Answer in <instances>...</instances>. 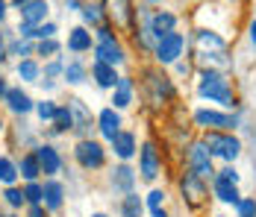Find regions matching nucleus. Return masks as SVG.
Here are the masks:
<instances>
[{
    "label": "nucleus",
    "instance_id": "19",
    "mask_svg": "<svg viewBox=\"0 0 256 217\" xmlns=\"http://www.w3.org/2000/svg\"><path fill=\"white\" fill-rule=\"evenodd\" d=\"M112 150H115L118 159H130V156L136 153V138H132V132H118V135L112 138Z\"/></svg>",
    "mask_w": 256,
    "mask_h": 217
},
{
    "label": "nucleus",
    "instance_id": "30",
    "mask_svg": "<svg viewBox=\"0 0 256 217\" xmlns=\"http://www.w3.org/2000/svg\"><path fill=\"white\" fill-rule=\"evenodd\" d=\"M65 79H68V82H74V85H77V82H82V76H86V68H82V65H80V62H71V65H65Z\"/></svg>",
    "mask_w": 256,
    "mask_h": 217
},
{
    "label": "nucleus",
    "instance_id": "3",
    "mask_svg": "<svg viewBox=\"0 0 256 217\" xmlns=\"http://www.w3.org/2000/svg\"><path fill=\"white\" fill-rule=\"evenodd\" d=\"M200 94L209 97V100H218V103H224V106H230V100H232L227 79L215 71H206L204 76H200Z\"/></svg>",
    "mask_w": 256,
    "mask_h": 217
},
{
    "label": "nucleus",
    "instance_id": "16",
    "mask_svg": "<svg viewBox=\"0 0 256 217\" xmlns=\"http://www.w3.org/2000/svg\"><path fill=\"white\" fill-rule=\"evenodd\" d=\"M194 121L200 123V126H221V129H227V126H236L230 115H221V112H209V109H200L198 115H194Z\"/></svg>",
    "mask_w": 256,
    "mask_h": 217
},
{
    "label": "nucleus",
    "instance_id": "38",
    "mask_svg": "<svg viewBox=\"0 0 256 217\" xmlns=\"http://www.w3.org/2000/svg\"><path fill=\"white\" fill-rule=\"evenodd\" d=\"M59 71H65V68H62L59 62H50V65L44 68V73H48V76H53V73H59Z\"/></svg>",
    "mask_w": 256,
    "mask_h": 217
},
{
    "label": "nucleus",
    "instance_id": "45",
    "mask_svg": "<svg viewBox=\"0 0 256 217\" xmlns=\"http://www.w3.org/2000/svg\"><path fill=\"white\" fill-rule=\"evenodd\" d=\"M250 38H254V44H256V21L250 24Z\"/></svg>",
    "mask_w": 256,
    "mask_h": 217
},
{
    "label": "nucleus",
    "instance_id": "47",
    "mask_svg": "<svg viewBox=\"0 0 256 217\" xmlns=\"http://www.w3.org/2000/svg\"><path fill=\"white\" fill-rule=\"evenodd\" d=\"M92 217H106V215H92Z\"/></svg>",
    "mask_w": 256,
    "mask_h": 217
},
{
    "label": "nucleus",
    "instance_id": "46",
    "mask_svg": "<svg viewBox=\"0 0 256 217\" xmlns=\"http://www.w3.org/2000/svg\"><path fill=\"white\" fill-rule=\"evenodd\" d=\"M154 217H168V215H165V209H162V212H156V215Z\"/></svg>",
    "mask_w": 256,
    "mask_h": 217
},
{
    "label": "nucleus",
    "instance_id": "13",
    "mask_svg": "<svg viewBox=\"0 0 256 217\" xmlns=\"http://www.w3.org/2000/svg\"><path fill=\"white\" fill-rule=\"evenodd\" d=\"M68 50H71V53H86V50H92V32H88L86 26H74V29L68 32Z\"/></svg>",
    "mask_w": 256,
    "mask_h": 217
},
{
    "label": "nucleus",
    "instance_id": "41",
    "mask_svg": "<svg viewBox=\"0 0 256 217\" xmlns=\"http://www.w3.org/2000/svg\"><path fill=\"white\" fill-rule=\"evenodd\" d=\"M6 59V44H3V35H0V62Z\"/></svg>",
    "mask_w": 256,
    "mask_h": 217
},
{
    "label": "nucleus",
    "instance_id": "26",
    "mask_svg": "<svg viewBox=\"0 0 256 217\" xmlns=\"http://www.w3.org/2000/svg\"><path fill=\"white\" fill-rule=\"evenodd\" d=\"M24 197H26L30 206H42V203H44V185H38V182H26Z\"/></svg>",
    "mask_w": 256,
    "mask_h": 217
},
{
    "label": "nucleus",
    "instance_id": "20",
    "mask_svg": "<svg viewBox=\"0 0 256 217\" xmlns=\"http://www.w3.org/2000/svg\"><path fill=\"white\" fill-rule=\"evenodd\" d=\"M182 194H188L192 206L200 203V197H204V185H200V179H198L194 173H186V176H182Z\"/></svg>",
    "mask_w": 256,
    "mask_h": 217
},
{
    "label": "nucleus",
    "instance_id": "32",
    "mask_svg": "<svg viewBox=\"0 0 256 217\" xmlns=\"http://www.w3.org/2000/svg\"><path fill=\"white\" fill-rule=\"evenodd\" d=\"M3 197H6V203H9L12 209H21V206L26 203L24 191H18V188H6V194H3Z\"/></svg>",
    "mask_w": 256,
    "mask_h": 217
},
{
    "label": "nucleus",
    "instance_id": "36",
    "mask_svg": "<svg viewBox=\"0 0 256 217\" xmlns=\"http://www.w3.org/2000/svg\"><path fill=\"white\" fill-rule=\"evenodd\" d=\"M9 50H12L15 56H30V53H32V47H30L26 41H15V44H12Z\"/></svg>",
    "mask_w": 256,
    "mask_h": 217
},
{
    "label": "nucleus",
    "instance_id": "15",
    "mask_svg": "<svg viewBox=\"0 0 256 217\" xmlns=\"http://www.w3.org/2000/svg\"><path fill=\"white\" fill-rule=\"evenodd\" d=\"M6 103H9V109L18 112V115H26L30 109H36V103L30 100V94H24L21 88H9V91H6Z\"/></svg>",
    "mask_w": 256,
    "mask_h": 217
},
{
    "label": "nucleus",
    "instance_id": "6",
    "mask_svg": "<svg viewBox=\"0 0 256 217\" xmlns=\"http://www.w3.org/2000/svg\"><path fill=\"white\" fill-rule=\"evenodd\" d=\"M180 53H182V35H180V32H168L165 38L156 41V59H159L162 65L177 62Z\"/></svg>",
    "mask_w": 256,
    "mask_h": 217
},
{
    "label": "nucleus",
    "instance_id": "5",
    "mask_svg": "<svg viewBox=\"0 0 256 217\" xmlns=\"http://www.w3.org/2000/svg\"><path fill=\"white\" fill-rule=\"evenodd\" d=\"M236 182H238V176H236V170L232 168L221 170V173L215 176V194H218V200L238 206L242 200H238V191H236Z\"/></svg>",
    "mask_w": 256,
    "mask_h": 217
},
{
    "label": "nucleus",
    "instance_id": "23",
    "mask_svg": "<svg viewBox=\"0 0 256 217\" xmlns=\"http://www.w3.org/2000/svg\"><path fill=\"white\" fill-rule=\"evenodd\" d=\"M15 179H18V168H15V162L6 159V156H0V182H6V185L12 188Z\"/></svg>",
    "mask_w": 256,
    "mask_h": 217
},
{
    "label": "nucleus",
    "instance_id": "29",
    "mask_svg": "<svg viewBox=\"0 0 256 217\" xmlns=\"http://www.w3.org/2000/svg\"><path fill=\"white\" fill-rule=\"evenodd\" d=\"M80 12H82L86 24H92V26H103V12H100V6H82Z\"/></svg>",
    "mask_w": 256,
    "mask_h": 217
},
{
    "label": "nucleus",
    "instance_id": "39",
    "mask_svg": "<svg viewBox=\"0 0 256 217\" xmlns=\"http://www.w3.org/2000/svg\"><path fill=\"white\" fill-rule=\"evenodd\" d=\"M30 217H44V209L42 206H30Z\"/></svg>",
    "mask_w": 256,
    "mask_h": 217
},
{
    "label": "nucleus",
    "instance_id": "50",
    "mask_svg": "<svg viewBox=\"0 0 256 217\" xmlns=\"http://www.w3.org/2000/svg\"><path fill=\"white\" fill-rule=\"evenodd\" d=\"M0 217H3V215H0Z\"/></svg>",
    "mask_w": 256,
    "mask_h": 217
},
{
    "label": "nucleus",
    "instance_id": "28",
    "mask_svg": "<svg viewBox=\"0 0 256 217\" xmlns=\"http://www.w3.org/2000/svg\"><path fill=\"white\" fill-rule=\"evenodd\" d=\"M59 53V41L56 38H44V41H38L36 44V56H44V59H50Z\"/></svg>",
    "mask_w": 256,
    "mask_h": 217
},
{
    "label": "nucleus",
    "instance_id": "42",
    "mask_svg": "<svg viewBox=\"0 0 256 217\" xmlns=\"http://www.w3.org/2000/svg\"><path fill=\"white\" fill-rule=\"evenodd\" d=\"M65 6L68 9H80V0H65Z\"/></svg>",
    "mask_w": 256,
    "mask_h": 217
},
{
    "label": "nucleus",
    "instance_id": "21",
    "mask_svg": "<svg viewBox=\"0 0 256 217\" xmlns=\"http://www.w3.org/2000/svg\"><path fill=\"white\" fill-rule=\"evenodd\" d=\"M18 173L24 176L26 182H36V179H38V173H42V165H38L36 153H26L24 159H21V168H18Z\"/></svg>",
    "mask_w": 256,
    "mask_h": 217
},
{
    "label": "nucleus",
    "instance_id": "7",
    "mask_svg": "<svg viewBox=\"0 0 256 217\" xmlns=\"http://www.w3.org/2000/svg\"><path fill=\"white\" fill-rule=\"evenodd\" d=\"M188 165H192V173H194L198 179L212 176V156H209V150H206L204 141L192 147V153H188Z\"/></svg>",
    "mask_w": 256,
    "mask_h": 217
},
{
    "label": "nucleus",
    "instance_id": "10",
    "mask_svg": "<svg viewBox=\"0 0 256 217\" xmlns=\"http://www.w3.org/2000/svg\"><path fill=\"white\" fill-rule=\"evenodd\" d=\"M92 76H94V82L100 85V88H115L118 85V73H115V68L112 65H106V62H98L94 59V65H92Z\"/></svg>",
    "mask_w": 256,
    "mask_h": 217
},
{
    "label": "nucleus",
    "instance_id": "2",
    "mask_svg": "<svg viewBox=\"0 0 256 217\" xmlns=\"http://www.w3.org/2000/svg\"><path fill=\"white\" fill-rule=\"evenodd\" d=\"M206 150H209V156H218V159H224V162H232L236 156H238V138H232V135H224V132H209L206 135Z\"/></svg>",
    "mask_w": 256,
    "mask_h": 217
},
{
    "label": "nucleus",
    "instance_id": "25",
    "mask_svg": "<svg viewBox=\"0 0 256 217\" xmlns=\"http://www.w3.org/2000/svg\"><path fill=\"white\" fill-rule=\"evenodd\" d=\"M68 129H74V112L68 106H59V112H56V132H68Z\"/></svg>",
    "mask_w": 256,
    "mask_h": 217
},
{
    "label": "nucleus",
    "instance_id": "22",
    "mask_svg": "<svg viewBox=\"0 0 256 217\" xmlns=\"http://www.w3.org/2000/svg\"><path fill=\"white\" fill-rule=\"evenodd\" d=\"M38 73H42V68H38L32 59H21V62H18V76H21L24 82H38Z\"/></svg>",
    "mask_w": 256,
    "mask_h": 217
},
{
    "label": "nucleus",
    "instance_id": "1",
    "mask_svg": "<svg viewBox=\"0 0 256 217\" xmlns=\"http://www.w3.org/2000/svg\"><path fill=\"white\" fill-rule=\"evenodd\" d=\"M94 56H98V62H106V65H112V68L124 62V50H121V44L115 41V35H112V29H109V26H98Z\"/></svg>",
    "mask_w": 256,
    "mask_h": 217
},
{
    "label": "nucleus",
    "instance_id": "27",
    "mask_svg": "<svg viewBox=\"0 0 256 217\" xmlns=\"http://www.w3.org/2000/svg\"><path fill=\"white\" fill-rule=\"evenodd\" d=\"M121 212H124V217H142V203H138V197H136L132 191L124 197V206H121Z\"/></svg>",
    "mask_w": 256,
    "mask_h": 217
},
{
    "label": "nucleus",
    "instance_id": "40",
    "mask_svg": "<svg viewBox=\"0 0 256 217\" xmlns=\"http://www.w3.org/2000/svg\"><path fill=\"white\" fill-rule=\"evenodd\" d=\"M26 3H30V0H12V6H15V9H18V12H21V9H24Z\"/></svg>",
    "mask_w": 256,
    "mask_h": 217
},
{
    "label": "nucleus",
    "instance_id": "33",
    "mask_svg": "<svg viewBox=\"0 0 256 217\" xmlns=\"http://www.w3.org/2000/svg\"><path fill=\"white\" fill-rule=\"evenodd\" d=\"M109 3H112V6H118L112 15H118V21H121V24H127V18H130V3H127V0H109Z\"/></svg>",
    "mask_w": 256,
    "mask_h": 217
},
{
    "label": "nucleus",
    "instance_id": "31",
    "mask_svg": "<svg viewBox=\"0 0 256 217\" xmlns=\"http://www.w3.org/2000/svg\"><path fill=\"white\" fill-rule=\"evenodd\" d=\"M36 112H38V118H42V121H56L59 106H53L50 100H44V103H36Z\"/></svg>",
    "mask_w": 256,
    "mask_h": 217
},
{
    "label": "nucleus",
    "instance_id": "49",
    "mask_svg": "<svg viewBox=\"0 0 256 217\" xmlns=\"http://www.w3.org/2000/svg\"><path fill=\"white\" fill-rule=\"evenodd\" d=\"M150 3H156V0H150Z\"/></svg>",
    "mask_w": 256,
    "mask_h": 217
},
{
    "label": "nucleus",
    "instance_id": "9",
    "mask_svg": "<svg viewBox=\"0 0 256 217\" xmlns=\"http://www.w3.org/2000/svg\"><path fill=\"white\" fill-rule=\"evenodd\" d=\"M36 159H38V165H42V173H48V176L59 173V165H62V159H59L56 147H50V144L38 147V150H36Z\"/></svg>",
    "mask_w": 256,
    "mask_h": 217
},
{
    "label": "nucleus",
    "instance_id": "12",
    "mask_svg": "<svg viewBox=\"0 0 256 217\" xmlns=\"http://www.w3.org/2000/svg\"><path fill=\"white\" fill-rule=\"evenodd\" d=\"M98 123H100L103 138H109V141L121 132V118H118V112H115V109H103L100 115H98Z\"/></svg>",
    "mask_w": 256,
    "mask_h": 217
},
{
    "label": "nucleus",
    "instance_id": "35",
    "mask_svg": "<svg viewBox=\"0 0 256 217\" xmlns=\"http://www.w3.org/2000/svg\"><path fill=\"white\" fill-rule=\"evenodd\" d=\"M238 217H256V200H242L238 203Z\"/></svg>",
    "mask_w": 256,
    "mask_h": 217
},
{
    "label": "nucleus",
    "instance_id": "8",
    "mask_svg": "<svg viewBox=\"0 0 256 217\" xmlns=\"http://www.w3.org/2000/svg\"><path fill=\"white\" fill-rule=\"evenodd\" d=\"M48 12H50L48 0H30L24 9H21V24L24 26H42L44 18H48Z\"/></svg>",
    "mask_w": 256,
    "mask_h": 217
},
{
    "label": "nucleus",
    "instance_id": "43",
    "mask_svg": "<svg viewBox=\"0 0 256 217\" xmlns=\"http://www.w3.org/2000/svg\"><path fill=\"white\" fill-rule=\"evenodd\" d=\"M6 18V0H0V21Z\"/></svg>",
    "mask_w": 256,
    "mask_h": 217
},
{
    "label": "nucleus",
    "instance_id": "4",
    "mask_svg": "<svg viewBox=\"0 0 256 217\" xmlns=\"http://www.w3.org/2000/svg\"><path fill=\"white\" fill-rule=\"evenodd\" d=\"M74 156H77V162L82 165L86 170H98L103 168V147L98 141H80L77 150H74Z\"/></svg>",
    "mask_w": 256,
    "mask_h": 217
},
{
    "label": "nucleus",
    "instance_id": "37",
    "mask_svg": "<svg viewBox=\"0 0 256 217\" xmlns=\"http://www.w3.org/2000/svg\"><path fill=\"white\" fill-rule=\"evenodd\" d=\"M200 44H206V47H209V44H212V47H221V38H218V35H209V32H200Z\"/></svg>",
    "mask_w": 256,
    "mask_h": 217
},
{
    "label": "nucleus",
    "instance_id": "48",
    "mask_svg": "<svg viewBox=\"0 0 256 217\" xmlns=\"http://www.w3.org/2000/svg\"><path fill=\"white\" fill-rule=\"evenodd\" d=\"M0 129H3V123H0Z\"/></svg>",
    "mask_w": 256,
    "mask_h": 217
},
{
    "label": "nucleus",
    "instance_id": "18",
    "mask_svg": "<svg viewBox=\"0 0 256 217\" xmlns=\"http://www.w3.org/2000/svg\"><path fill=\"white\" fill-rule=\"evenodd\" d=\"M62 200H65V188L56 179H48L44 182V206L50 212H56V209H62Z\"/></svg>",
    "mask_w": 256,
    "mask_h": 217
},
{
    "label": "nucleus",
    "instance_id": "34",
    "mask_svg": "<svg viewBox=\"0 0 256 217\" xmlns=\"http://www.w3.org/2000/svg\"><path fill=\"white\" fill-rule=\"evenodd\" d=\"M162 200H165V194L162 191H150L148 194V209H150V212H162Z\"/></svg>",
    "mask_w": 256,
    "mask_h": 217
},
{
    "label": "nucleus",
    "instance_id": "11",
    "mask_svg": "<svg viewBox=\"0 0 256 217\" xmlns=\"http://www.w3.org/2000/svg\"><path fill=\"white\" fill-rule=\"evenodd\" d=\"M174 26H177V18L171 12H156V15H150V32L156 35V41L165 38L168 32H174Z\"/></svg>",
    "mask_w": 256,
    "mask_h": 217
},
{
    "label": "nucleus",
    "instance_id": "14",
    "mask_svg": "<svg viewBox=\"0 0 256 217\" xmlns=\"http://www.w3.org/2000/svg\"><path fill=\"white\" fill-rule=\"evenodd\" d=\"M156 173H159V156H156V147L144 144L142 147V176H144V179H156Z\"/></svg>",
    "mask_w": 256,
    "mask_h": 217
},
{
    "label": "nucleus",
    "instance_id": "44",
    "mask_svg": "<svg viewBox=\"0 0 256 217\" xmlns=\"http://www.w3.org/2000/svg\"><path fill=\"white\" fill-rule=\"evenodd\" d=\"M6 91H9V88H6V82L0 79V97H6Z\"/></svg>",
    "mask_w": 256,
    "mask_h": 217
},
{
    "label": "nucleus",
    "instance_id": "17",
    "mask_svg": "<svg viewBox=\"0 0 256 217\" xmlns=\"http://www.w3.org/2000/svg\"><path fill=\"white\" fill-rule=\"evenodd\" d=\"M112 103H115V112H118V109H127L130 103H132V82H130V76H121V79H118L115 94H112Z\"/></svg>",
    "mask_w": 256,
    "mask_h": 217
},
{
    "label": "nucleus",
    "instance_id": "24",
    "mask_svg": "<svg viewBox=\"0 0 256 217\" xmlns=\"http://www.w3.org/2000/svg\"><path fill=\"white\" fill-rule=\"evenodd\" d=\"M132 170L127 168V165H121V168H115V176H112V182H115V188H121V191H127L130 194V188H132Z\"/></svg>",
    "mask_w": 256,
    "mask_h": 217
}]
</instances>
